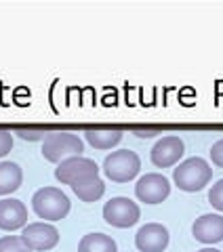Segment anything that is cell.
<instances>
[{
	"label": "cell",
	"mask_w": 223,
	"mask_h": 252,
	"mask_svg": "<svg viewBox=\"0 0 223 252\" xmlns=\"http://www.w3.org/2000/svg\"><path fill=\"white\" fill-rule=\"evenodd\" d=\"M213 179V168L204 158H187L186 162H181L177 168H173V181L175 185L183 191H200L209 185Z\"/></svg>",
	"instance_id": "obj_1"
},
{
	"label": "cell",
	"mask_w": 223,
	"mask_h": 252,
	"mask_svg": "<svg viewBox=\"0 0 223 252\" xmlns=\"http://www.w3.org/2000/svg\"><path fill=\"white\" fill-rule=\"evenodd\" d=\"M32 208H34L38 219L61 220L70 212V198L57 187H42L32 195Z\"/></svg>",
	"instance_id": "obj_2"
},
{
	"label": "cell",
	"mask_w": 223,
	"mask_h": 252,
	"mask_svg": "<svg viewBox=\"0 0 223 252\" xmlns=\"http://www.w3.org/2000/svg\"><path fill=\"white\" fill-rule=\"evenodd\" d=\"M141 170V160L133 149H118L103 160V172L114 183H129Z\"/></svg>",
	"instance_id": "obj_3"
},
{
	"label": "cell",
	"mask_w": 223,
	"mask_h": 252,
	"mask_svg": "<svg viewBox=\"0 0 223 252\" xmlns=\"http://www.w3.org/2000/svg\"><path fill=\"white\" fill-rule=\"evenodd\" d=\"M82 152H84L82 139L68 130L49 132V137L44 139V145H42V156L49 162H61L66 158L80 156Z\"/></svg>",
	"instance_id": "obj_4"
},
{
	"label": "cell",
	"mask_w": 223,
	"mask_h": 252,
	"mask_svg": "<svg viewBox=\"0 0 223 252\" xmlns=\"http://www.w3.org/2000/svg\"><path fill=\"white\" fill-rule=\"evenodd\" d=\"M103 219L112 227L126 229V227H133L141 219V210L133 200L124 198V195H116L103 206Z\"/></svg>",
	"instance_id": "obj_5"
},
{
	"label": "cell",
	"mask_w": 223,
	"mask_h": 252,
	"mask_svg": "<svg viewBox=\"0 0 223 252\" xmlns=\"http://www.w3.org/2000/svg\"><path fill=\"white\" fill-rule=\"evenodd\" d=\"M93 175H99V166L95 160L84 158V156L66 158V160H61L59 166L55 168V179L61 181V183H68V185L76 183V181H80V179L93 177Z\"/></svg>",
	"instance_id": "obj_6"
},
{
	"label": "cell",
	"mask_w": 223,
	"mask_h": 252,
	"mask_svg": "<svg viewBox=\"0 0 223 252\" xmlns=\"http://www.w3.org/2000/svg\"><path fill=\"white\" fill-rule=\"evenodd\" d=\"M171 193V183L164 175H158V172H148L143 175L137 185H135V195H137L139 202L146 204H160L169 198Z\"/></svg>",
	"instance_id": "obj_7"
},
{
	"label": "cell",
	"mask_w": 223,
	"mask_h": 252,
	"mask_svg": "<svg viewBox=\"0 0 223 252\" xmlns=\"http://www.w3.org/2000/svg\"><path fill=\"white\" fill-rule=\"evenodd\" d=\"M183 154H186V145H183V141L177 135H166L152 147L149 158H152L154 166L169 168V166H173V164H177L181 160Z\"/></svg>",
	"instance_id": "obj_8"
},
{
	"label": "cell",
	"mask_w": 223,
	"mask_h": 252,
	"mask_svg": "<svg viewBox=\"0 0 223 252\" xmlns=\"http://www.w3.org/2000/svg\"><path fill=\"white\" fill-rule=\"evenodd\" d=\"M21 238L32 250L44 252V250H51L57 246L59 231H57V227H53L49 223H30L23 227Z\"/></svg>",
	"instance_id": "obj_9"
},
{
	"label": "cell",
	"mask_w": 223,
	"mask_h": 252,
	"mask_svg": "<svg viewBox=\"0 0 223 252\" xmlns=\"http://www.w3.org/2000/svg\"><path fill=\"white\" fill-rule=\"evenodd\" d=\"M169 229L160 223H148L135 235V246L139 252H162L169 246Z\"/></svg>",
	"instance_id": "obj_10"
},
{
	"label": "cell",
	"mask_w": 223,
	"mask_h": 252,
	"mask_svg": "<svg viewBox=\"0 0 223 252\" xmlns=\"http://www.w3.org/2000/svg\"><path fill=\"white\" fill-rule=\"evenodd\" d=\"M28 225V208L21 200L4 198L0 200V229L15 231Z\"/></svg>",
	"instance_id": "obj_11"
},
{
	"label": "cell",
	"mask_w": 223,
	"mask_h": 252,
	"mask_svg": "<svg viewBox=\"0 0 223 252\" xmlns=\"http://www.w3.org/2000/svg\"><path fill=\"white\" fill-rule=\"evenodd\" d=\"M192 233L202 244L223 242V217L221 215H202L194 220Z\"/></svg>",
	"instance_id": "obj_12"
},
{
	"label": "cell",
	"mask_w": 223,
	"mask_h": 252,
	"mask_svg": "<svg viewBox=\"0 0 223 252\" xmlns=\"http://www.w3.org/2000/svg\"><path fill=\"white\" fill-rule=\"evenodd\" d=\"M70 187L82 202H97L103 195V191H106V183H103V179H99V175L80 179L76 183H72Z\"/></svg>",
	"instance_id": "obj_13"
},
{
	"label": "cell",
	"mask_w": 223,
	"mask_h": 252,
	"mask_svg": "<svg viewBox=\"0 0 223 252\" xmlns=\"http://www.w3.org/2000/svg\"><path fill=\"white\" fill-rule=\"evenodd\" d=\"M124 132L120 128H86L84 139L95 147V149H112L122 141Z\"/></svg>",
	"instance_id": "obj_14"
},
{
	"label": "cell",
	"mask_w": 223,
	"mask_h": 252,
	"mask_svg": "<svg viewBox=\"0 0 223 252\" xmlns=\"http://www.w3.org/2000/svg\"><path fill=\"white\" fill-rule=\"evenodd\" d=\"M23 170L17 162H0V195L13 193L21 187Z\"/></svg>",
	"instance_id": "obj_15"
},
{
	"label": "cell",
	"mask_w": 223,
	"mask_h": 252,
	"mask_svg": "<svg viewBox=\"0 0 223 252\" xmlns=\"http://www.w3.org/2000/svg\"><path fill=\"white\" fill-rule=\"evenodd\" d=\"M78 252H118V246L106 233H86L78 244Z\"/></svg>",
	"instance_id": "obj_16"
},
{
	"label": "cell",
	"mask_w": 223,
	"mask_h": 252,
	"mask_svg": "<svg viewBox=\"0 0 223 252\" xmlns=\"http://www.w3.org/2000/svg\"><path fill=\"white\" fill-rule=\"evenodd\" d=\"M0 252H34L21 235H4L0 238Z\"/></svg>",
	"instance_id": "obj_17"
},
{
	"label": "cell",
	"mask_w": 223,
	"mask_h": 252,
	"mask_svg": "<svg viewBox=\"0 0 223 252\" xmlns=\"http://www.w3.org/2000/svg\"><path fill=\"white\" fill-rule=\"evenodd\" d=\"M15 135L21 137L23 141H44L49 137V130L42 128V126H17L15 128Z\"/></svg>",
	"instance_id": "obj_18"
},
{
	"label": "cell",
	"mask_w": 223,
	"mask_h": 252,
	"mask_svg": "<svg viewBox=\"0 0 223 252\" xmlns=\"http://www.w3.org/2000/svg\"><path fill=\"white\" fill-rule=\"evenodd\" d=\"M209 202H211L217 210L223 212V179H219L217 183L211 187V191H209Z\"/></svg>",
	"instance_id": "obj_19"
},
{
	"label": "cell",
	"mask_w": 223,
	"mask_h": 252,
	"mask_svg": "<svg viewBox=\"0 0 223 252\" xmlns=\"http://www.w3.org/2000/svg\"><path fill=\"white\" fill-rule=\"evenodd\" d=\"M13 149V135L11 130L0 128V158H4Z\"/></svg>",
	"instance_id": "obj_20"
},
{
	"label": "cell",
	"mask_w": 223,
	"mask_h": 252,
	"mask_svg": "<svg viewBox=\"0 0 223 252\" xmlns=\"http://www.w3.org/2000/svg\"><path fill=\"white\" fill-rule=\"evenodd\" d=\"M160 132H162L160 126H133V135H137L141 139L156 137V135H160Z\"/></svg>",
	"instance_id": "obj_21"
},
{
	"label": "cell",
	"mask_w": 223,
	"mask_h": 252,
	"mask_svg": "<svg viewBox=\"0 0 223 252\" xmlns=\"http://www.w3.org/2000/svg\"><path fill=\"white\" fill-rule=\"evenodd\" d=\"M211 160H213L215 166L223 168V139H219L217 143L211 147Z\"/></svg>",
	"instance_id": "obj_22"
},
{
	"label": "cell",
	"mask_w": 223,
	"mask_h": 252,
	"mask_svg": "<svg viewBox=\"0 0 223 252\" xmlns=\"http://www.w3.org/2000/svg\"><path fill=\"white\" fill-rule=\"evenodd\" d=\"M198 252H221V250H217V248H202V250H198Z\"/></svg>",
	"instance_id": "obj_23"
}]
</instances>
